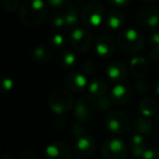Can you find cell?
Returning a JSON list of instances; mask_svg holds the SVG:
<instances>
[{"label":"cell","mask_w":159,"mask_h":159,"mask_svg":"<svg viewBox=\"0 0 159 159\" xmlns=\"http://www.w3.org/2000/svg\"><path fill=\"white\" fill-rule=\"evenodd\" d=\"M47 7L44 0H27L20 9V20L30 27L36 26L45 20Z\"/></svg>","instance_id":"cell-1"},{"label":"cell","mask_w":159,"mask_h":159,"mask_svg":"<svg viewBox=\"0 0 159 159\" xmlns=\"http://www.w3.org/2000/svg\"><path fill=\"white\" fill-rule=\"evenodd\" d=\"M118 45L123 52L134 55L144 48L145 40L139 31L134 29L123 30L118 36Z\"/></svg>","instance_id":"cell-2"},{"label":"cell","mask_w":159,"mask_h":159,"mask_svg":"<svg viewBox=\"0 0 159 159\" xmlns=\"http://www.w3.org/2000/svg\"><path fill=\"white\" fill-rule=\"evenodd\" d=\"M106 20V13L105 9L100 3L98 2H89L85 6L81 13V21L84 26L89 29H96L99 27Z\"/></svg>","instance_id":"cell-3"},{"label":"cell","mask_w":159,"mask_h":159,"mask_svg":"<svg viewBox=\"0 0 159 159\" xmlns=\"http://www.w3.org/2000/svg\"><path fill=\"white\" fill-rule=\"evenodd\" d=\"M48 104L56 115H66L73 106V97L66 89H56L50 94Z\"/></svg>","instance_id":"cell-4"},{"label":"cell","mask_w":159,"mask_h":159,"mask_svg":"<svg viewBox=\"0 0 159 159\" xmlns=\"http://www.w3.org/2000/svg\"><path fill=\"white\" fill-rule=\"evenodd\" d=\"M97 99L91 95L83 96L76 102L74 109L75 118L81 123L89 122L95 117L96 110H97Z\"/></svg>","instance_id":"cell-5"},{"label":"cell","mask_w":159,"mask_h":159,"mask_svg":"<svg viewBox=\"0 0 159 159\" xmlns=\"http://www.w3.org/2000/svg\"><path fill=\"white\" fill-rule=\"evenodd\" d=\"M104 159H126L128 148L123 141L119 139H108L102 146Z\"/></svg>","instance_id":"cell-6"},{"label":"cell","mask_w":159,"mask_h":159,"mask_svg":"<svg viewBox=\"0 0 159 159\" xmlns=\"http://www.w3.org/2000/svg\"><path fill=\"white\" fill-rule=\"evenodd\" d=\"M69 40L71 46L80 52H85L93 46V36L86 29H83V27L73 29Z\"/></svg>","instance_id":"cell-7"},{"label":"cell","mask_w":159,"mask_h":159,"mask_svg":"<svg viewBox=\"0 0 159 159\" xmlns=\"http://www.w3.org/2000/svg\"><path fill=\"white\" fill-rule=\"evenodd\" d=\"M105 126L110 133L122 134L129 128V120L121 111H112L105 118Z\"/></svg>","instance_id":"cell-8"},{"label":"cell","mask_w":159,"mask_h":159,"mask_svg":"<svg viewBox=\"0 0 159 159\" xmlns=\"http://www.w3.org/2000/svg\"><path fill=\"white\" fill-rule=\"evenodd\" d=\"M136 21L145 30L155 29L159 25V10L152 6L141 8L136 14Z\"/></svg>","instance_id":"cell-9"},{"label":"cell","mask_w":159,"mask_h":159,"mask_svg":"<svg viewBox=\"0 0 159 159\" xmlns=\"http://www.w3.org/2000/svg\"><path fill=\"white\" fill-rule=\"evenodd\" d=\"M96 148V141L92 135L83 134L81 136H77L73 145V150L80 157L89 156L94 152Z\"/></svg>","instance_id":"cell-10"},{"label":"cell","mask_w":159,"mask_h":159,"mask_svg":"<svg viewBox=\"0 0 159 159\" xmlns=\"http://www.w3.org/2000/svg\"><path fill=\"white\" fill-rule=\"evenodd\" d=\"M46 159H71V149L63 142H53L45 149Z\"/></svg>","instance_id":"cell-11"},{"label":"cell","mask_w":159,"mask_h":159,"mask_svg":"<svg viewBox=\"0 0 159 159\" xmlns=\"http://www.w3.org/2000/svg\"><path fill=\"white\" fill-rule=\"evenodd\" d=\"M66 87L69 91L74 93L82 92L89 86V81L85 73L83 72H71L66 77Z\"/></svg>","instance_id":"cell-12"},{"label":"cell","mask_w":159,"mask_h":159,"mask_svg":"<svg viewBox=\"0 0 159 159\" xmlns=\"http://www.w3.org/2000/svg\"><path fill=\"white\" fill-rule=\"evenodd\" d=\"M95 50L99 57L108 58L112 56L116 50V45L113 38L108 34H102L96 39Z\"/></svg>","instance_id":"cell-13"},{"label":"cell","mask_w":159,"mask_h":159,"mask_svg":"<svg viewBox=\"0 0 159 159\" xmlns=\"http://www.w3.org/2000/svg\"><path fill=\"white\" fill-rule=\"evenodd\" d=\"M107 79L110 80L111 82L118 83L122 82L126 76V68L122 62L113 61L108 64L106 69Z\"/></svg>","instance_id":"cell-14"},{"label":"cell","mask_w":159,"mask_h":159,"mask_svg":"<svg viewBox=\"0 0 159 159\" xmlns=\"http://www.w3.org/2000/svg\"><path fill=\"white\" fill-rule=\"evenodd\" d=\"M132 91L123 84H117L110 92V98L116 105H125L131 100Z\"/></svg>","instance_id":"cell-15"},{"label":"cell","mask_w":159,"mask_h":159,"mask_svg":"<svg viewBox=\"0 0 159 159\" xmlns=\"http://www.w3.org/2000/svg\"><path fill=\"white\" fill-rule=\"evenodd\" d=\"M130 71L131 74L136 79H142L147 74L148 71V64L145 58L141 56L134 57L130 62Z\"/></svg>","instance_id":"cell-16"},{"label":"cell","mask_w":159,"mask_h":159,"mask_svg":"<svg viewBox=\"0 0 159 159\" xmlns=\"http://www.w3.org/2000/svg\"><path fill=\"white\" fill-rule=\"evenodd\" d=\"M130 147H131V152H132L133 156L137 159L141 158V156L144 154V152L148 148L144 135L139 134V133H134L132 135V137H131Z\"/></svg>","instance_id":"cell-17"},{"label":"cell","mask_w":159,"mask_h":159,"mask_svg":"<svg viewBox=\"0 0 159 159\" xmlns=\"http://www.w3.org/2000/svg\"><path fill=\"white\" fill-rule=\"evenodd\" d=\"M89 93L91 96H93L94 98H99L102 96L107 95V92H108V85L105 82L104 80L102 79H96L94 81H92L91 83H89Z\"/></svg>","instance_id":"cell-18"},{"label":"cell","mask_w":159,"mask_h":159,"mask_svg":"<svg viewBox=\"0 0 159 159\" xmlns=\"http://www.w3.org/2000/svg\"><path fill=\"white\" fill-rule=\"evenodd\" d=\"M105 24L107 27L111 30H119L122 29L124 24V16L121 11L119 10H112L106 16V20H105Z\"/></svg>","instance_id":"cell-19"},{"label":"cell","mask_w":159,"mask_h":159,"mask_svg":"<svg viewBox=\"0 0 159 159\" xmlns=\"http://www.w3.org/2000/svg\"><path fill=\"white\" fill-rule=\"evenodd\" d=\"M139 109L143 117H152L158 112V105L152 98H144L139 104Z\"/></svg>","instance_id":"cell-20"},{"label":"cell","mask_w":159,"mask_h":159,"mask_svg":"<svg viewBox=\"0 0 159 159\" xmlns=\"http://www.w3.org/2000/svg\"><path fill=\"white\" fill-rule=\"evenodd\" d=\"M57 61L58 64L62 69H71L72 66H74L76 64L77 56L73 51L66 50V51H62L61 53H59V56L57 58Z\"/></svg>","instance_id":"cell-21"},{"label":"cell","mask_w":159,"mask_h":159,"mask_svg":"<svg viewBox=\"0 0 159 159\" xmlns=\"http://www.w3.org/2000/svg\"><path fill=\"white\" fill-rule=\"evenodd\" d=\"M132 126H133V130L135 131V133H139V134L142 135L149 134L152 129V122L148 119H146V117L135 118L132 122Z\"/></svg>","instance_id":"cell-22"},{"label":"cell","mask_w":159,"mask_h":159,"mask_svg":"<svg viewBox=\"0 0 159 159\" xmlns=\"http://www.w3.org/2000/svg\"><path fill=\"white\" fill-rule=\"evenodd\" d=\"M66 21V27L70 29H75L81 20V16L79 13V9L75 6H69L64 11Z\"/></svg>","instance_id":"cell-23"},{"label":"cell","mask_w":159,"mask_h":159,"mask_svg":"<svg viewBox=\"0 0 159 159\" xmlns=\"http://www.w3.org/2000/svg\"><path fill=\"white\" fill-rule=\"evenodd\" d=\"M33 58L37 63H47L50 60V50L46 46H36L33 50Z\"/></svg>","instance_id":"cell-24"},{"label":"cell","mask_w":159,"mask_h":159,"mask_svg":"<svg viewBox=\"0 0 159 159\" xmlns=\"http://www.w3.org/2000/svg\"><path fill=\"white\" fill-rule=\"evenodd\" d=\"M51 24L57 29H63L66 27V14L62 10H56L53 14L51 16Z\"/></svg>","instance_id":"cell-25"},{"label":"cell","mask_w":159,"mask_h":159,"mask_svg":"<svg viewBox=\"0 0 159 159\" xmlns=\"http://www.w3.org/2000/svg\"><path fill=\"white\" fill-rule=\"evenodd\" d=\"M66 40L64 38L63 35L61 34H56L53 35L52 37L50 38V45L53 47L55 49H61L66 46Z\"/></svg>","instance_id":"cell-26"},{"label":"cell","mask_w":159,"mask_h":159,"mask_svg":"<svg viewBox=\"0 0 159 159\" xmlns=\"http://www.w3.org/2000/svg\"><path fill=\"white\" fill-rule=\"evenodd\" d=\"M112 104L113 102H112V100H111V98L108 97L107 95L97 98V106L102 111H106V110H108V109H110Z\"/></svg>","instance_id":"cell-27"},{"label":"cell","mask_w":159,"mask_h":159,"mask_svg":"<svg viewBox=\"0 0 159 159\" xmlns=\"http://www.w3.org/2000/svg\"><path fill=\"white\" fill-rule=\"evenodd\" d=\"M48 5L56 10H63L64 8H68L70 6L71 0H47Z\"/></svg>","instance_id":"cell-28"},{"label":"cell","mask_w":159,"mask_h":159,"mask_svg":"<svg viewBox=\"0 0 159 159\" xmlns=\"http://www.w3.org/2000/svg\"><path fill=\"white\" fill-rule=\"evenodd\" d=\"M139 159H159V148L156 147L147 148Z\"/></svg>","instance_id":"cell-29"},{"label":"cell","mask_w":159,"mask_h":159,"mask_svg":"<svg viewBox=\"0 0 159 159\" xmlns=\"http://www.w3.org/2000/svg\"><path fill=\"white\" fill-rule=\"evenodd\" d=\"M20 1L19 0H5L3 1V8L8 12H16L19 10Z\"/></svg>","instance_id":"cell-30"},{"label":"cell","mask_w":159,"mask_h":159,"mask_svg":"<svg viewBox=\"0 0 159 159\" xmlns=\"http://www.w3.org/2000/svg\"><path fill=\"white\" fill-rule=\"evenodd\" d=\"M134 89L139 94H145L146 92H147V89H148L147 83H146L145 81H143V80H139V81L135 83Z\"/></svg>","instance_id":"cell-31"},{"label":"cell","mask_w":159,"mask_h":159,"mask_svg":"<svg viewBox=\"0 0 159 159\" xmlns=\"http://www.w3.org/2000/svg\"><path fill=\"white\" fill-rule=\"evenodd\" d=\"M95 70H96V66L94 64L93 61H87L83 64V73H85L86 75L93 74Z\"/></svg>","instance_id":"cell-32"},{"label":"cell","mask_w":159,"mask_h":159,"mask_svg":"<svg viewBox=\"0 0 159 159\" xmlns=\"http://www.w3.org/2000/svg\"><path fill=\"white\" fill-rule=\"evenodd\" d=\"M1 85H2V89L3 91H11L12 89H13L14 86V82L13 80L10 79V77H5V79H2V81H1Z\"/></svg>","instance_id":"cell-33"},{"label":"cell","mask_w":159,"mask_h":159,"mask_svg":"<svg viewBox=\"0 0 159 159\" xmlns=\"http://www.w3.org/2000/svg\"><path fill=\"white\" fill-rule=\"evenodd\" d=\"M72 134L75 136H81V135L85 134V130L80 123H75L72 125Z\"/></svg>","instance_id":"cell-34"},{"label":"cell","mask_w":159,"mask_h":159,"mask_svg":"<svg viewBox=\"0 0 159 159\" xmlns=\"http://www.w3.org/2000/svg\"><path fill=\"white\" fill-rule=\"evenodd\" d=\"M149 44L152 47H159V31L155 32L150 35Z\"/></svg>","instance_id":"cell-35"},{"label":"cell","mask_w":159,"mask_h":159,"mask_svg":"<svg viewBox=\"0 0 159 159\" xmlns=\"http://www.w3.org/2000/svg\"><path fill=\"white\" fill-rule=\"evenodd\" d=\"M149 56L152 60H154V61H159V47H152Z\"/></svg>","instance_id":"cell-36"},{"label":"cell","mask_w":159,"mask_h":159,"mask_svg":"<svg viewBox=\"0 0 159 159\" xmlns=\"http://www.w3.org/2000/svg\"><path fill=\"white\" fill-rule=\"evenodd\" d=\"M109 3L113 6H117V7H123V6H126L131 0H108Z\"/></svg>","instance_id":"cell-37"},{"label":"cell","mask_w":159,"mask_h":159,"mask_svg":"<svg viewBox=\"0 0 159 159\" xmlns=\"http://www.w3.org/2000/svg\"><path fill=\"white\" fill-rule=\"evenodd\" d=\"M1 159H14V157L12 156L11 154H5V155H2V157H1Z\"/></svg>","instance_id":"cell-38"},{"label":"cell","mask_w":159,"mask_h":159,"mask_svg":"<svg viewBox=\"0 0 159 159\" xmlns=\"http://www.w3.org/2000/svg\"><path fill=\"white\" fill-rule=\"evenodd\" d=\"M155 93L159 96V81L156 83V86H155Z\"/></svg>","instance_id":"cell-39"},{"label":"cell","mask_w":159,"mask_h":159,"mask_svg":"<svg viewBox=\"0 0 159 159\" xmlns=\"http://www.w3.org/2000/svg\"><path fill=\"white\" fill-rule=\"evenodd\" d=\"M142 1L145 3H154V2H156L157 0H142Z\"/></svg>","instance_id":"cell-40"},{"label":"cell","mask_w":159,"mask_h":159,"mask_svg":"<svg viewBox=\"0 0 159 159\" xmlns=\"http://www.w3.org/2000/svg\"><path fill=\"white\" fill-rule=\"evenodd\" d=\"M156 125H157V129L159 130V115H157V117H156Z\"/></svg>","instance_id":"cell-41"},{"label":"cell","mask_w":159,"mask_h":159,"mask_svg":"<svg viewBox=\"0 0 159 159\" xmlns=\"http://www.w3.org/2000/svg\"><path fill=\"white\" fill-rule=\"evenodd\" d=\"M77 1H80V2H83V1H86V0H77Z\"/></svg>","instance_id":"cell-42"}]
</instances>
